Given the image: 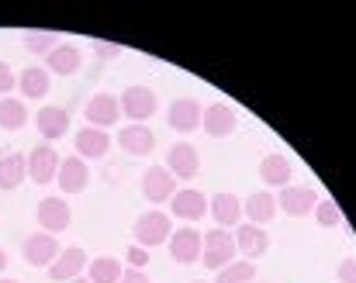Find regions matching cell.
<instances>
[{"mask_svg": "<svg viewBox=\"0 0 356 283\" xmlns=\"http://www.w3.org/2000/svg\"><path fill=\"white\" fill-rule=\"evenodd\" d=\"M238 249H236V235L232 232H225V228H211L208 235H204V249H201V263L208 266V270H225L229 263H236Z\"/></svg>", "mask_w": 356, "mask_h": 283, "instance_id": "obj_1", "label": "cell"}, {"mask_svg": "<svg viewBox=\"0 0 356 283\" xmlns=\"http://www.w3.org/2000/svg\"><path fill=\"white\" fill-rule=\"evenodd\" d=\"M131 235H135V246L152 249V246L170 242V235H173V221H170L166 211H145V214L131 225Z\"/></svg>", "mask_w": 356, "mask_h": 283, "instance_id": "obj_2", "label": "cell"}, {"mask_svg": "<svg viewBox=\"0 0 356 283\" xmlns=\"http://www.w3.org/2000/svg\"><path fill=\"white\" fill-rule=\"evenodd\" d=\"M201 118H204V108H201V101H194V97H177V101L170 104V111H166V125H170L173 132H180V135L197 132V128H201Z\"/></svg>", "mask_w": 356, "mask_h": 283, "instance_id": "obj_3", "label": "cell"}, {"mask_svg": "<svg viewBox=\"0 0 356 283\" xmlns=\"http://www.w3.org/2000/svg\"><path fill=\"white\" fill-rule=\"evenodd\" d=\"M59 152L49 145V142H38L31 152H28V176H31V183H38V187H45V183H52L56 180V173H59Z\"/></svg>", "mask_w": 356, "mask_h": 283, "instance_id": "obj_4", "label": "cell"}, {"mask_svg": "<svg viewBox=\"0 0 356 283\" xmlns=\"http://www.w3.org/2000/svg\"><path fill=\"white\" fill-rule=\"evenodd\" d=\"M201 249H204V235L197 232V228H177L173 235H170V256H173V263H180V266H194V263H201Z\"/></svg>", "mask_w": 356, "mask_h": 283, "instance_id": "obj_5", "label": "cell"}, {"mask_svg": "<svg viewBox=\"0 0 356 283\" xmlns=\"http://www.w3.org/2000/svg\"><path fill=\"white\" fill-rule=\"evenodd\" d=\"M118 101H121V114L131 118V125H145L156 114V108H159L156 104V94L149 87H128Z\"/></svg>", "mask_w": 356, "mask_h": 283, "instance_id": "obj_6", "label": "cell"}, {"mask_svg": "<svg viewBox=\"0 0 356 283\" xmlns=\"http://www.w3.org/2000/svg\"><path fill=\"white\" fill-rule=\"evenodd\" d=\"M35 218H38L42 232L59 235V232H66V228H70L73 211H70V204H66L63 197H42V200H38V207H35Z\"/></svg>", "mask_w": 356, "mask_h": 283, "instance_id": "obj_7", "label": "cell"}, {"mask_svg": "<svg viewBox=\"0 0 356 283\" xmlns=\"http://www.w3.org/2000/svg\"><path fill=\"white\" fill-rule=\"evenodd\" d=\"M173 194H177V180L166 166H149L142 173V197L149 204H166Z\"/></svg>", "mask_w": 356, "mask_h": 283, "instance_id": "obj_8", "label": "cell"}, {"mask_svg": "<svg viewBox=\"0 0 356 283\" xmlns=\"http://www.w3.org/2000/svg\"><path fill=\"white\" fill-rule=\"evenodd\" d=\"M166 169L173 173V180H194L201 173V155L191 142H177L166 152Z\"/></svg>", "mask_w": 356, "mask_h": 283, "instance_id": "obj_9", "label": "cell"}, {"mask_svg": "<svg viewBox=\"0 0 356 283\" xmlns=\"http://www.w3.org/2000/svg\"><path fill=\"white\" fill-rule=\"evenodd\" d=\"M21 252H24V263H28V266H42V270H49L63 249H59L56 235H49V232H35V235L24 239V249H21Z\"/></svg>", "mask_w": 356, "mask_h": 283, "instance_id": "obj_10", "label": "cell"}, {"mask_svg": "<svg viewBox=\"0 0 356 283\" xmlns=\"http://www.w3.org/2000/svg\"><path fill=\"white\" fill-rule=\"evenodd\" d=\"M83 114H87V121H90V128H115L121 118V101L115 94H94L90 101H87V108H83Z\"/></svg>", "mask_w": 356, "mask_h": 283, "instance_id": "obj_11", "label": "cell"}, {"mask_svg": "<svg viewBox=\"0 0 356 283\" xmlns=\"http://www.w3.org/2000/svg\"><path fill=\"white\" fill-rule=\"evenodd\" d=\"M232 235H236L238 256H242V259H249V263H256L259 256H266V252H270V235H266V228H259V225L242 221Z\"/></svg>", "mask_w": 356, "mask_h": 283, "instance_id": "obj_12", "label": "cell"}, {"mask_svg": "<svg viewBox=\"0 0 356 283\" xmlns=\"http://www.w3.org/2000/svg\"><path fill=\"white\" fill-rule=\"evenodd\" d=\"M277 204H280L284 214L305 218V214H312V211L318 207V190H315V187H284V190L277 194Z\"/></svg>", "mask_w": 356, "mask_h": 283, "instance_id": "obj_13", "label": "cell"}, {"mask_svg": "<svg viewBox=\"0 0 356 283\" xmlns=\"http://www.w3.org/2000/svg\"><path fill=\"white\" fill-rule=\"evenodd\" d=\"M170 214L180 218V221H201L208 214V197L194 187H184L170 197Z\"/></svg>", "mask_w": 356, "mask_h": 283, "instance_id": "obj_14", "label": "cell"}, {"mask_svg": "<svg viewBox=\"0 0 356 283\" xmlns=\"http://www.w3.org/2000/svg\"><path fill=\"white\" fill-rule=\"evenodd\" d=\"M90 266V256L80 249V246H70V249H63L59 256H56V263L49 266V277L59 283V280H76V277H83V270Z\"/></svg>", "mask_w": 356, "mask_h": 283, "instance_id": "obj_15", "label": "cell"}, {"mask_svg": "<svg viewBox=\"0 0 356 283\" xmlns=\"http://www.w3.org/2000/svg\"><path fill=\"white\" fill-rule=\"evenodd\" d=\"M56 183L63 194H83L87 183H90V166L80 159V155H70L59 162V173H56Z\"/></svg>", "mask_w": 356, "mask_h": 283, "instance_id": "obj_16", "label": "cell"}, {"mask_svg": "<svg viewBox=\"0 0 356 283\" xmlns=\"http://www.w3.org/2000/svg\"><path fill=\"white\" fill-rule=\"evenodd\" d=\"M201 128H204L211 139H229V135L238 128V114L229 108V104H211V108H204Z\"/></svg>", "mask_w": 356, "mask_h": 283, "instance_id": "obj_17", "label": "cell"}, {"mask_svg": "<svg viewBox=\"0 0 356 283\" xmlns=\"http://www.w3.org/2000/svg\"><path fill=\"white\" fill-rule=\"evenodd\" d=\"M80 66H83V52L70 42H59L45 55V73H56V76H73V73H80Z\"/></svg>", "mask_w": 356, "mask_h": 283, "instance_id": "obj_18", "label": "cell"}, {"mask_svg": "<svg viewBox=\"0 0 356 283\" xmlns=\"http://www.w3.org/2000/svg\"><path fill=\"white\" fill-rule=\"evenodd\" d=\"M35 128H38V135H42V139L52 145V142H59L66 132H70V111H66V108H52V104H49V108H42V111L35 114Z\"/></svg>", "mask_w": 356, "mask_h": 283, "instance_id": "obj_19", "label": "cell"}, {"mask_svg": "<svg viewBox=\"0 0 356 283\" xmlns=\"http://www.w3.org/2000/svg\"><path fill=\"white\" fill-rule=\"evenodd\" d=\"M208 214L218 221V228L232 232V228L242 225V200H238L236 194H215L208 200Z\"/></svg>", "mask_w": 356, "mask_h": 283, "instance_id": "obj_20", "label": "cell"}, {"mask_svg": "<svg viewBox=\"0 0 356 283\" xmlns=\"http://www.w3.org/2000/svg\"><path fill=\"white\" fill-rule=\"evenodd\" d=\"M242 218H249V225H270L277 218V197L266 194V190H256L249 194V200H242Z\"/></svg>", "mask_w": 356, "mask_h": 283, "instance_id": "obj_21", "label": "cell"}, {"mask_svg": "<svg viewBox=\"0 0 356 283\" xmlns=\"http://www.w3.org/2000/svg\"><path fill=\"white\" fill-rule=\"evenodd\" d=\"M291 173H294V166H291V159L284 155V152H270L263 162H259V180L266 183V187H291Z\"/></svg>", "mask_w": 356, "mask_h": 283, "instance_id": "obj_22", "label": "cell"}, {"mask_svg": "<svg viewBox=\"0 0 356 283\" xmlns=\"http://www.w3.org/2000/svg\"><path fill=\"white\" fill-rule=\"evenodd\" d=\"M73 145H76V155H80L83 162H87V159H104L108 148H111V135L101 132V128H80Z\"/></svg>", "mask_w": 356, "mask_h": 283, "instance_id": "obj_23", "label": "cell"}, {"mask_svg": "<svg viewBox=\"0 0 356 283\" xmlns=\"http://www.w3.org/2000/svg\"><path fill=\"white\" fill-rule=\"evenodd\" d=\"M118 145L128 155H149L156 148V135L145 125H124L118 132Z\"/></svg>", "mask_w": 356, "mask_h": 283, "instance_id": "obj_24", "label": "cell"}, {"mask_svg": "<svg viewBox=\"0 0 356 283\" xmlns=\"http://www.w3.org/2000/svg\"><path fill=\"white\" fill-rule=\"evenodd\" d=\"M28 176V155L24 152H7L0 155V190H17Z\"/></svg>", "mask_w": 356, "mask_h": 283, "instance_id": "obj_25", "label": "cell"}, {"mask_svg": "<svg viewBox=\"0 0 356 283\" xmlns=\"http://www.w3.org/2000/svg\"><path fill=\"white\" fill-rule=\"evenodd\" d=\"M49 73H45V66H28L21 76H17V90H21V97L24 101H42L45 94H49Z\"/></svg>", "mask_w": 356, "mask_h": 283, "instance_id": "obj_26", "label": "cell"}, {"mask_svg": "<svg viewBox=\"0 0 356 283\" xmlns=\"http://www.w3.org/2000/svg\"><path fill=\"white\" fill-rule=\"evenodd\" d=\"M121 273H124V266L115 256H97L87 266V280L90 283H121Z\"/></svg>", "mask_w": 356, "mask_h": 283, "instance_id": "obj_27", "label": "cell"}, {"mask_svg": "<svg viewBox=\"0 0 356 283\" xmlns=\"http://www.w3.org/2000/svg\"><path fill=\"white\" fill-rule=\"evenodd\" d=\"M28 121V108L17 97H0V128L3 132H17Z\"/></svg>", "mask_w": 356, "mask_h": 283, "instance_id": "obj_28", "label": "cell"}, {"mask_svg": "<svg viewBox=\"0 0 356 283\" xmlns=\"http://www.w3.org/2000/svg\"><path fill=\"white\" fill-rule=\"evenodd\" d=\"M252 280H256V266H252L249 259L229 263V266L218 270V277H215V283H252Z\"/></svg>", "mask_w": 356, "mask_h": 283, "instance_id": "obj_29", "label": "cell"}, {"mask_svg": "<svg viewBox=\"0 0 356 283\" xmlns=\"http://www.w3.org/2000/svg\"><path fill=\"white\" fill-rule=\"evenodd\" d=\"M24 49L28 52H35V55H49L56 45H59V38L52 35V31H24Z\"/></svg>", "mask_w": 356, "mask_h": 283, "instance_id": "obj_30", "label": "cell"}, {"mask_svg": "<svg viewBox=\"0 0 356 283\" xmlns=\"http://www.w3.org/2000/svg\"><path fill=\"white\" fill-rule=\"evenodd\" d=\"M315 218H318V225H322V228H339V225H343V211H339V204H336V200H318Z\"/></svg>", "mask_w": 356, "mask_h": 283, "instance_id": "obj_31", "label": "cell"}, {"mask_svg": "<svg viewBox=\"0 0 356 283\" xmlns=\"http://www.w3.org/2000/svg\"><path fill=\"white\" fill-rule=\"evenodd\" d=\"M90 49H94L97 59H118L121 55V45H115V42H101V38H94Z\"/></svg>", "mask_w": 356, "mask_h": 283, "instance_id": "obj_32", "label": "cell"}, {"mask_svg": "<svg viewBox=\"0 0 356 283\" xmlns=\"http://www.w3.org/2000/svg\"><path fill=\"white\" fill-rule=\"evenodd\" d=\"M128 266H131V270H145V266H149V249L131 246V249H128Z\"/></svg>", "mask_w": 356, "mask_h": 283, "instance_id": "obj_33", "label": "cell"}, {"mask_svg": "<svg viewBox=\"0 0 356 283\" xmlns=\"http://www.w3.org/2000/svg\"><path fill=\"white\" fill-rule=\"evenodd\" d=\"M14 87H17V76H14V69H10L7 62H0V97H7Z\"/></svg>", "mask_w": 356, "mask_h": 283, "instance_id": "obj_34", "label": "cell"}, {"mask_svg": "<svg viewBox=\"0 0 356 283\" xmlns=\"http://www.w3.org/2000/svg\"><path fill=\"white\" fill-rule=\"evenodd\" d=\"M336 277H339V283H356V256H350V259L339 263Z\"/></svg>", "mask_w": 356, "mask_h": 283, "instance_id": "obj_35", "label": "cell"}, {"mask_svg": "<svg viewBox=\"0 0 356 283\" xmlns=\"http://www.w3.org/2000/svg\"><path fill=\"white\" fill-rule=\"evenodd\" d=\"M121 283H152V280H149L142 270H124V273H121Z\"/></svg>", "mask_w": 356, "mask_h": 283, "instance_id": "obj_36", "label": "cell"}, {"mask_svg": "<svg viewBox=\"0 0 356 283\" xmlns=\"http://www.w3.org/2000/svg\"><path fill=\"white\" fill-rule=\"evenodd\" d=\"M3 270H7V252L0 249V273H3Z\"/></svg>", "mask_w": 356, "mask_h": 283, "instance_id": "obj_37", "label": "cell"}, {"mask_svg": "<svg viewBox=\"0 0 356 283\" xmlns=\"http://www.w3.org/2000/svg\"><path fill=\"white\" fill-rule=\"evenodd\" d=\"M70 283H90V280L87 277H76V280H70Z\"/></svg>", "mask_w": 356, "mask_h": 283, "instance_id": "obj_38", "label": "cell"}, {"mask_svg": "<svg viewBox=\"0 0 356 283\" xmlns=\"http://www.w3.org/2000/svg\"><path fill=\"white\" fill-rule=\"evenodd\" d=\"M0 283H17V280H0Z\"/></svg>", "mask_w": 356, "mask_h": 283, "instance_id": "obj_39", "label": "cell"}, {"mask_svg": "<svg viewBox=\"0 0 356 283\" xmlns=\"http://www.w3.org/2000/svg\"><path fill=\"white\" fill-rule=\"evenodd\" d=\"M252 283H259V280H252Z\"/></svg>", "mask_w": 356, "mask_h": 283, "instance_id": "obj_40", "label": "cell"}, {"mask_svg": "<svg viewBox=\"0 0 356 283\" xmlns=\"http://www.w3.org/2000/svg\"><path fill=\"white\" fill-rule=\"evenodd\" d=\"M197 283H201V280H197Z\"/></svg>", "mask_w": 356, "mask_h": 283, "instance_id": "obj_41", "label": "cell"}]
</instances>
